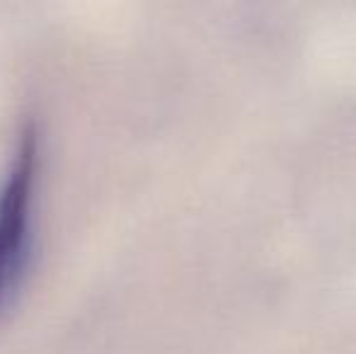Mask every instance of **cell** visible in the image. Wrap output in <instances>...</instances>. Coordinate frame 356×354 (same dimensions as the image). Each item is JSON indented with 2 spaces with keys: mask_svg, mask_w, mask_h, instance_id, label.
<instances>
[{
  "mask_svg": "<svg viewBox=\"0 0 356 354\" xmlns=\"http://www.w3.org/2000/svg\"><path fill=\"white\" fill-rule=\"evenodd\" d=\"M39 175V131L29 122L0 187V316H8L24 289L32 262L34 192Z\"/></svg>",
  "mask_w": 356,
  "mask_h": 354,
  "instance_id": "obj_1",
  "label": "cell"
}]
</instances>
